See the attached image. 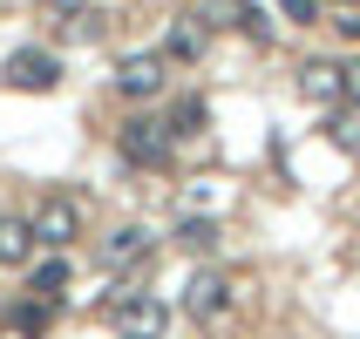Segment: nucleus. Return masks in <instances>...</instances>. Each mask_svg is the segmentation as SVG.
I'll use <instances>...</instances> for the list:
<instances>
[{
    "label": "nucleus",
    "instance_id": "obj_1",
    "mask_svg": "<svg viewBox=\"0 0 360 339\" xmlns=\"http://www.w3.org/2000/svg\"><path fill=\"white\" fill-rule=\"evenodd\" d=\"M109 326H116V339H163V326H170V305H163L157 292L116 285V299H109Z\"/></svg>",
    "mask_w": 360,
    "mask_h": 339
},
{
    "label": "nucleus",
    "instance_id": "obj_2",
    "mask_svg": "<svg viewBox=\"0 0 360 339\" xmlns=\"http://www.w3.org/2000/svg\"><path fill=\"white\" fill-rule=\"evenodd\" d=\"M0 81L7 88H27V95H48L61 81V55L55 48H14V55L0 61Z\"/></svg>",
    "mask_w": 360,
    "mask_h": 339
},
{
    "label": "nucleus",
    "instance_id": "obj_3",
    "mask_svg": "<svg viewBox=\"0 0 360 339\" xmlns=\"http://www.w3.org/2000/svg\"><path fill=\"white\" fill-rule=\"evenodd\" d=\"M116 149H122V163H143V170H157V163H170V129H163L157 116H129L116 129Z\"/></svg>",
    "mask_w": 360,
    "mask_h": 339
},
{
    "label": "nucleus",
    "instance_id": "obj_4",
    "mask_svg": "<svg viewBox=\"0 0 360 339\" xmlns=\"http://www.w3.org/2000/svg\"><path fill=\"white\" fill-rule=\"evenodd\" d=\"M163 81H170V55H150V48H136V55L116 61V88L129 102H157Z\"/></svg>",
    "mask_w": 360,
    "mask_h": 339
},
{
    "label": "nucleus",
    "instance_id": "obj_5",
    "mask_svg": "<svg viewBox=\"0 0 360 339\" xmlns=\"http://www.w3.org/2000/svg\"><path fill=\"white\" fill-rule=\"evenodd\" d=\"M198 20L238 27V34H252V41H272V20H265V7H252V0H198Z\"/></svg>",
    "mask_w": 360,
    "mask_h": 339
},
{
    "label": "nucleus",
    "instance_id": "obj_6",
    "mask_svg": "<svg viewBox=\"0 0 360 339\" xmlns=\"http://www.w3.org/2000/svg\"><path fill=\"white\" fill-rule=\"evenodd\" d=\"M96 251H102V265H109V272H136V265L157 251V238H150L143 224H116V231H109Z\"/></svg>",
    "mask_w": 360,
    "mask_h": 339
},
{
    "label": "nucleus",
    "instance_id": "obj_7",
    "mask_svg": "<svg viewBox=\"0 0 360 339\" xmlns=\"http://www.w3.org/2000/svg\"><path fill=\"white\" fill-rule=\"evenodd\" d=\"M224 305H231V279H224V272H211V265H204L198 279L184 285V312H191V319H224Z\"/></svg>",
    "mask_w": 360,
    "mask_h": 339
},
{
    "label": "nucleus",
    "instance_id": "obj_8",
    "mask_svg": "<svg viewBox=\"0 0 360 339\" xmlns=\"http://www.w3.org/2000/svg\"><path fill=\"white\" fill-rule=\"evenodd\" d=\"M27 224H34V244H48V251H68V238L82 231V211H75L68 197H48Z\"/></svg>",
    "mask_w": 360,
    "mask_h": 339
},
{
    "label": "nucleus",
    "instance_id": "obj_9",
    "mask_svg": "<svg viewBox=\"0 0 360 339\" xmlns=\"http://www.w3.org/2000/svg\"><path fill=\"white\" fill-rule=\"evenodd\" d=\"M34 265V224L0 211V272H27Z\"/></svg>",
    "mask_w": 360,
    "mask_h": 339
},
{
    "label": "nucleus",
    "instance_id": "obj_10",
    "mask_svg": "<svg viewBox=\"0 0 360 339\" xmlns=\"http://www.w3.org/2000/svg\"><path fill=\"white\" fill-rule=\"evenodd\" d=\"M204 48H211V34H204V20H198V14L163 27V55H170V61H198Z\"/></svg>",
    "mask_w": 360,
    "mask_h": 339
},
{
    "label": "nucleus",
    "instance_id": "obj_11",
    "mask_svg": "<svg viewBox=\"0 0 360 339\" xmlns=\"http://www.w3.org/2000/svg\"><path fill=\"white\" fill-rule=\"evenodd\" d=\"M300 95L333 109V102H340V68H333V61H306L300 68Z\"/></svg>",
    "mask_w": 360,
    "mask_h": 339
},
{
    "label": "nucleus",
    "instance_id": "obj_12",
    "mask_svg": "<svg viewBox=\"0 0 360 339\" xmlns=\"http://www.w3.org/2000/svg\"><path fill=\"white\" fill-rule=\"evenodd\" d=\"M61 285H68V251H55V258H41L34 272H27V299H61Z\"/></svg>",
    "mask_w": 360,
    "mask_h": 339
},
{
    "label": "nucleus",
    "instance_id": "obj_13",
    "mask_svg": "<svg viewBox=\"0 0 360 339\" xmlns=\"http://www.w3.org/2000/svg\"><path fill=\"white\" fill-rule=\"evenodd\" d=\"M163 129H170V142L204 136V95H177V102H170V116H163Z\"/></svg>",
    "mask_w": 360,
    "mask_h": 339
},
{
    "label": "nucleus",
    "instance_id": "obj_14",
    "mask_svg": "<svg viewBox=\"0 0 360 339\" xmlns=\"http://www.w3.org/2000/svg\"><path fill=\"white\" fill-rule=\"evenodd\" d=\"M326 142H340V149H360V102H333L326 109Z\"/></svg>",
    "mask_w": 360,
    "mask_h": 339
},
{
    "label": "nucleus",
    "instance_id": "obj_15",
    "mask_svg": "<svg viewBox=\"0 0 360 339\" xmlns=\"http://www.w3.org/2000/svg\"><path fill=\"white\" fill-rule=\"evenodd\" d=\"M177 244L184 251H211V244H218V224L211 218H177Z\"/></svg>",
    "mask_w": 360,
    "mask_h": 339
},
{
    "label": "nucleus",
    "instance_id": "obj_16",
    "mask_svg": "<svg viewBox=\"0 0 360 339\" xmlns=\"http://www.w3.org/2000/svg\"><path fill=\"white\" fill-rule=\"evenodd\" d=\"M279 14H285V27H306L320 7H313V0H279Z\"/></svg>",
    "mask_w": 360,
    "mask_h": 339
},
{
    "label": "nucleus",
    "instance_id": "obj_17",
    "mask_svg": "<svg viewBox=\"0 0 360 339\" xmlns=\"http://www.w3.org/2000/svg\"><path fill=\"white\" fill-rule=\"evenodd\" d=\"M340 95L360 102V61H347V68H340Z\"/></svg>",
    "mask_w": 360,
    "mask_h": 339
},
{
    "label": "nucleus",
    "instance_id": "obj_18",
    "mask_svg": "<svg viewBox=\"0 0 360 339\" xmlns=\"http://www.w3.org/2000/svg\"><path fill=\"white\" fill-rule=\"evenodd\" d=\"M333 27H340V34H347V41H360V7H347V14H340V20H333Z\"/></svg>",
    "mask_w": 360,
    "mask_h": 339
},
{
    "label": "nucleus",
    "instance_id": "obj_19",
    "mask_svg": "<svg viewBox=\"0 0 360 339\" xmlns=\"http://www.w3.org/2000/svg\"><path fill=\"white\" fill-rule=\"evenodd\" d=\"M82 0H48V14H75Z\"/></svg>",
    "mask_w": 360,
    "mask_h": 339
},
{
    "label": "nucleus",
    "instance_id": "obj_20",
    "mask_svg": "<svg viewBox=\"0 0 360 339\" xmlns=\"http://www.w3.org/2000/svg\"><path fill=\"white\" fill-rule=\"evenodd\" d=\"M0 339H27V333H20V326H7V333H0Z\"/></svg>",
    "mask_w": 360,
    "mask_h": 339
}]
</instances>
